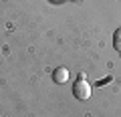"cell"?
Wrapping results in <instances>:
<instances>
[{"mask_svg":"<svg viewBox=\"0 0 121 117\" xmlns=\"http://www.w3.org/2000/svg\"><path fill=\"white\" fill-rule=\"evenodd\" d=\"M113 47H115L117 51L121 52V26L115 30V35H113Z\"/></svg>","mask_w":121,"mask_h":117,"instance_id":"cell-3","label":"cell"},{"mask_svg":"<svg viewBox=\"0 0 121 117\" xmlns=\"http://www.w3.org/2000/svg\"><path fill=\"white\" fill-rule=\"evenodd\" d=\"M75 2H79V0H75Z\"/></svg>","mask_w":121,"mask_h":117,"instance_id":"cell-4","label":"cell"},{"mask_svg":"<svg viewBox=\"0 0 121 117\" xmlns=\"http://www.w3.org/2000/svg\"><path fill=\"white\" fill-rule=\"evenodd\" d=\"M73 95L77 97V99H81V101H87L91 97V85L87 83V79H85V75L81 73V77L75 81V85H73Z\"/></svg>","mask_w":121,"mask_h":117,"instance_id":"cell-1","label":"cell"},{"mask_svg":"<svg viewBox=\"0 0 121 117\" xmlns=\"http://www.w3.org/2000/svg\"><path fill=\"white\" fill-rule=\"evenodd\" d=\"M52 79H55V83H67L69 81V71L65 69V67H59V69L55 71V75H52Z\"/></svg>","mask_w":121,"mask_h":117,"instance_id":"cell-2","label":"cell"}]
</instances>
